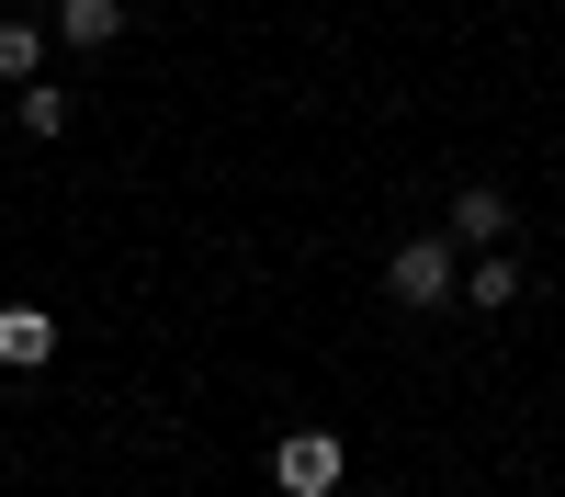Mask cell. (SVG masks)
Masks as SVG:
<instances>
[{"label": "cell", "instance_id": "cell-1", "mask_svg": "<svg viewBox=\"0 0 565 497\" xmlns=\"http://www.w3.org/2000/svg\"><path fill=\"white\" fill-rule=\"evenodd\" d=\"M385 294H396L407 316H441V305H463V249L441 238V226H430V238H396V249H385Z\"/></svg>", "mask_w": 565, "mask_h": 497}, {"label": "cell", "instance_id": "cell-4", "mask_svg": "<svg viewBox=\"0 0 565 497\" xmlns=\"http://www.w3.org/2000/svg\"><path fill=\"white\" fill-rule=\"evenodd\" d=\"M57 361V316L45 305H0V374H45Z\"/></svg>", "mask_w": 565, "mask_h": 497}, {"label": "cell", "instance_id": "cell-2", "mask_svg": "<svg viewBox=\"0 0 565 497\" xmlns=\"http://www.w3.org/2000/svg\"><path fill=\"white\" fill-rule=\"evenodd\" d=\"M340 475H351L340 430H282V441H271V486H282V497H340Z\"/></svg>", "mask_w": 565, "mask_h": 497}, {"label": "cell", "instance_id": "cell-7", "mask_svg": "<svg viewBox=\"0 0 565 497\" xmlns=\"http://www.w3.org/2000/svg\"><path fill=\"white\" fill-rule=\"evenodd\" d=\"M45 45H57V34L12 12V23H0V79H12V90H34V79H45Z\"/></svg>", "mask_w": 565, "mask_h": 497}, {"label": "cell", "instance_id": "cell-5", "mask_svg": "<svg viewBox=\"0 0 565 497\" xmlns=\"http://www.w3.org/2000/svg\"><path fill=\"white\" fill-rule=\"evenodd\" d=\"M125 34V0H57V45H90V57H114Z\"/></svg>", "mask_w": 565, "mask_h": 497}, {"label": "cell", "instance_id": "cell-6", "mask_svg": "<svg viewBox=\"0 0 565 497\" xmlns=\"http://www.w3.org/2000/svg\"><path fill=\"white\" fill-rule=\"evenodd\" d=\"M463 305H476V316H509V305H521V260H509V249H487L476 271H463Z\"/></svg>", "mask_w": 565, "mask_h": 497}, {"label": "cell", "instance_id": "cell-3", "mask_svg": "<svg viewBox=\"0 0 565 497\" xmlns=\"http://www.w3.org/2000/svg\"><path fill=\"white\" fill-rule=\"evenodd\" d=\"M509 226H521V215H509V193H498V181H463V193H452V215H441V238L452 249H509Z\"/></svg>", "mask_w": 565, "mask_h": 497}, {"label": "cell", "instance_id": "cell-8", "mask_svg": "<svg viewBox=\"0 0 565 497\" xmlns=\"http://www.w3.org/2000/svg\"><path fill=\"white\" fill-rule=\"evenodd\" d=\"M23 136H68V90H57V79L23 90Z\"/></svg>", "mask_w": 565, "mask_h": 497}]
</instances>
